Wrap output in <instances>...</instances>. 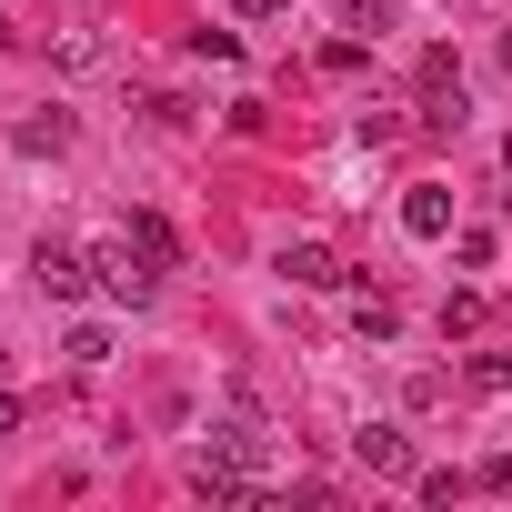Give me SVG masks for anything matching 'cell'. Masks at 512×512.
Segmentation results:
<instances>
[{"mask_svg": "<svg viewBox=\"0 0 512 512\" xmlns=\"http://www.w3.org/2000/svg\"><path fill=\"white\" fill-rule=\"evenodd\" d=\"M91 272H101V292H121V302H151V292H161V262H151L141 241H101Z\"/></svg>", "mask_w": 512, "mask_h": 512, "instance_id": "6da1fadb", "label": "cell"}, {"mask_svg": "<svg viewBox=\"0 0 512 512\" xmlns=\"http://www.w3.org/2000/svg\"><path fill=\"white\" fill-rule=\"evenodd\" d=\"M31 282H41L51 302H81V292H91V262H81V251H61V241H41V251H31Z\"/></svg>", "mask_w": 512, "mask_h": 512, "instance_id": "7a4b0ae2", "label": "cell"}, {"mask_svg": "<svg viewBox=\"0 0 512 512\" xmlns=\"http://www.w3.org/2000/svg\"><path fill=\"white\" fill-rule=\"evenodd\" d=\"M402 231H412V241H442V231H452V191H442V181H412V201H402Z\"/></svg>", "mask_w": 512, "mask_h": 512, "instance_id": "3957f363", "label": "cell"}, {"mask_svg": "<svg viewBox=\"0 0 512 512\" xmlns=\"http://www.w3.org/2000/svg\"><path fill=\"white\" fill-rule=\"evenodd\" d=\"M352 452H362V472H382V482H402V472H412V442H402L392 422H372V432H352Z\"/></svg>", "mask_w": 512, "mask_h": 512, "instance_id": "277c9868", "label": "cell"}, {"mask_svg": "<svg viewBox=\"0 0 512 512\" xmlns=\"http://www.w3.org/2000/svg\"><path fill=\"white\" fill-rule=\"evenodd\" d=\"M282 272H292L302 292H332V282H352V272L332 262V251H322V241H292V251H282Z\"/></svg>", "mask_w": 512, "mask_h": 512, "instance_id": "5b68a950", "label": "cell"}, {"mask_svg": "<svg viewBox=\"0 0 512 512\" xmlns=\"http://www.w3.org/2000/svg\"><path fill=\"white\" fill-rule=\"evenodd\" d=\"M211 452H221V462H241V472H262V462H272V432H262V422H221V432H211Z\"/></svg>", "mask_w": 512, "mask_h": 512, "instance_id": "8992f818", "label": "cell"}, {"mask_svg": "<svg viewBox=\"0 0 512 512\" xmlns=\"http://www.w3.org/2000/svg\"><path fill=\"white\" fill-rule=\"evenodd\" d=\"M131 241L151 251V262H161V272H181V231H171L161 211H131Z\"/></svg>", "mask_w": 512, "mask_h": 512, "instance_id": "52a82bcc", "label": "cell"}, {"mask_svg": "<svg viewBox=\"0 0 512 512\" xmlns=\"http://www.w3.org/2000/svg\"><path fill=\"white\" fill-rule=\"evenodd\" d=\"M11 141H21L31 161H41V151H61V141H71V111H31V121H21Z\"/></svg>", "mask_w": 512, "mask_h": 512, "instance_id": "ba28073f", "label": "cell"}, {"mask_svg": "<svg viewBox=\"0 0 512 512\" xmlns=\"http://www.w3.org/2000/svg\"><path fill=\"white\" fill-rule=\"evenodd\" d=\"M71 362H81V372H101V362H111V332H101V322H81V332H71Z\"/></svg>", "mask_w": 512, "mask_h": 512, "instance_id": "9c48e42d", "label": "cell"}, {"mask_svg": "<svg viewBox=\"0 0 512 512\" xmlns=\"http://www.w3.org/2000/svg\"><path fill=\"white\" fill-rule=\"evenodd\" d=\"M472 392H512V352H472Z\"/></svg>", "mask_w": 512, "mask_h": 512, "instance_id": "30bf717a", "label": "cell"}, {"mask_svg": "<svg viewBox=\"0 0 512 512\" xmlns=\"http://www.w3.org/2000/svg\"><path fill=\"white\" fill-rule=\"evenodd\" d=\"M241 11H251V21H282V11H302V0H241Z\"/></svg>", "mask_w": 512, "mask_h": 512, "instance_id": "8fae6325", "label": "cell"}, {"mask_svg": "<svg viewBox=\"0 0 512 512\" xmlns=\"http://www.w3.org/2000/svg\"><path fill=\"white\" fill-rule=\"evenodd\" d=\"M11 432H21V402H11V392H0V442H11Z\"/></svg>", "mask_w": 512, "mask_h": 512, "instance_id": "7c38bea8", "label": "cell"}, {"mask_svg": "<svg viewBox=\"0 0 512 512\" xmlns=\"http://www.w3.org/2000/svg\"><path fill=\"white\" fill-rule=\"evenodd\" d=\"M502 71H512V31H502Z\"/></svg>", "mask_w": 512, "mask_h": 512, "instance_id": "4fadbf2b", "label": "cell"}, {"mask_svg": "<svg viewBox=\"0 0 512 512\" xmlns=\"http://www.w3.org/2000/svg\"><path fill=\"white\" fill-rule=\"evenodd\" d=\"M0 41H11V21H0Z\"/></svg>", "mask_w": 512, "mask_h": 512, "instance_id": "5bb4252c", "label": "cell"}]
</instances>
